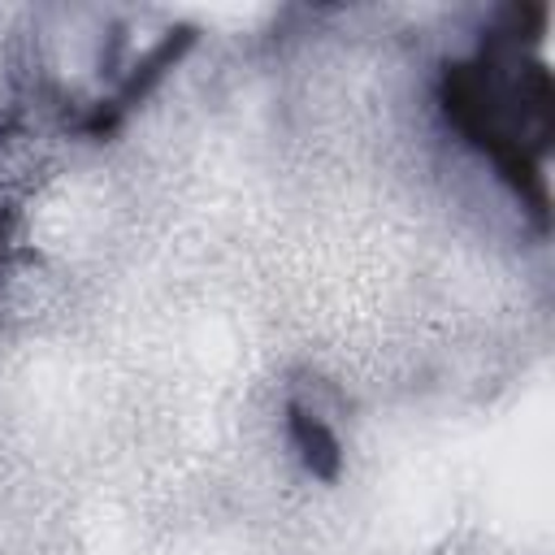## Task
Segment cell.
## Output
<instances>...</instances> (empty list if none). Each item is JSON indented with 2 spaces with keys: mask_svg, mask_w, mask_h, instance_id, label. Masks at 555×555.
<instances>
[{
  "mask_svg": "<svg viewBox=\"0 0 555 555\" xmlns=\"http://www.w3.org/2000/svg\"><path fill=\"white\" fill-rule=\"evenodd\" d=\"M291 429H295V438H299V447H304V460L317 468V473H334V464H338V447H334V438L312 421V416H304V412H295L291 416Z\"/></svg>",
  "mask_w": 555,
  "mask_h": 555,
  "instance_id": "cell-1",
  "label": "cell"
}]
</instances>
